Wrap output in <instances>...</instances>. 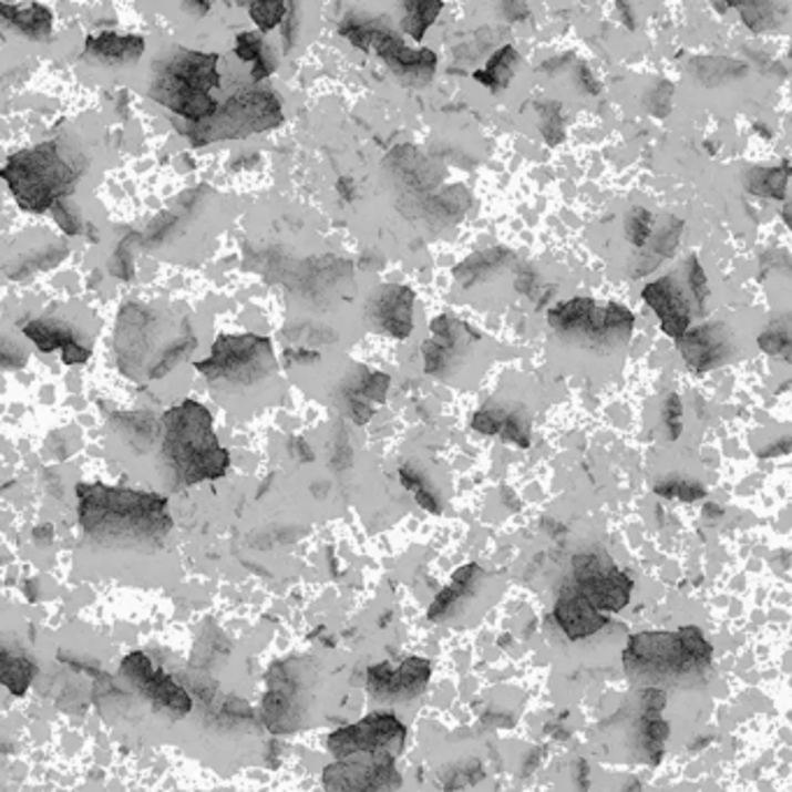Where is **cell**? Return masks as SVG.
Returning <instances> with one entry per match:
<instances>
[{
    "label": "cell",
    "instance_id": "obj_44",
    "mask_svg": "<svg viewBox=\"0 0 792 792\" xmlns=\"http://www.w3.org/2000/svg\"><path fill=\"white\" fill-rule=\"evenodd\" d=\"M656 493L662 497H679L683 502H695V500H702L707 495V491L700 484L683 482V479H669V482H660L656 486Z\"/></svg>",
    "mask_w": 792,
    "mask_h": 792
},
{
    "label": "cell",
    "instance_id": "obj_51",
    "mask_svg": "<svg viewBox=\"0 0 792 792\" xmlns=\"http://www.w3.org/2000/svg\"><path fill=\"white\" fill-rule=\"evenodd\" d=\"M284 356L288 360H298V363H311V360H319V353H315V351H291V349H288Z\"/></svg>",
    "mask_w": 792,
    "mask_h": 792
},
{
    "label": "cell",
    "instance_id": "obj_49",
    "mask_svg": "<svg viewBox=\"0 0 792 792\" xmlns=\"http://www.w3.org/2000/svg\"><path fill=\"white\" fill-rule=\"evenodd\" d=\"M54 219L56 224L68 233V235H80L82 233V226H80V219H78V214L72 212L65 203H59L54 209Z\"/></svg>",
    "mask_w": 792,
    "mask_h": 792
},
{
    "label": "cell",
    "instance_id": "obj_48",
    "mask_svg": "<svg viewBox=\"0 0 792 792\" xmlns=\"http://www.w3.org/2000/svg\"><path fill=\"white\" fill-rule=\"evenodd\" d=\"M482 779H484L482 767H479L476 762H472V764L465 767V770L461 767L459 772H451V776L446 781V790H461V788L474 785L476 781H482Z\"/></svg>",
    "mask_w": 792,
    "mask_h": 792
},
{
    "label": "cell",
    "instance_id": "obj_2",
    "mask_svg": "<svg viewBox=\"0 0 792 792\" xmlns=\"http://www.w3.org/2000/svg\"><path fill=\"white\" fill-rule=\"evenodd\" d=\"M161 459L177 488L226 476L230 455L214 432L205 404L184 400L161 419Z\"/></svg>",
    "mask_w": 792,
    "mask_h": 792
},
{
    "label": "cell",
    "instance_id": "obj_18",
    "mask_svg": "<svg viewBox=\"0 0 792 792\" xmlns=\"http://www.w3.org/2000/svg\"><path fill=\"white\" fill-rule=\"evenodd\" d=\"M150 95L165 110L175 112L177 116L186 119V124H194V126L207 122V119H212L222 107L209 93L188 89L182 82L173 80L171 75H165V72H161V70H154Z\"/></svg>",
    "mask_w": 792,
    "mask_h": 792
},
{
    "label": "cell",
    "instance_id": "obj_40",
    "mask_svg": "<svg viewBox=\"0 0 792 792\" xmlns=\"http://www.w3.org/2000/svg\"><path fill=\"white\" fill-rule=\"evenodd\" d=\"M626 237H628V243L635 249H644L648 243H651V237H654V216H651V212L644 209V207H635L628 214Z\"/></svg>",
    "mask_w": 792,
    "mask_h": 792
},
{
    "label": "cell",
    "instance_id": "obj_24",
    "mask_svg": "<svg viewBox=\"0 0 792 792\" xmlns=\"http://www.w3.org/2000/svg\"><path fill=\"white\" fill-rule=\"evenodd\" d=\"M21 332L27 335V338L44 353H52V351L61 349L65 366H82L91 356L89 349L78 344L75 330L61 321H50V319L31 321L21 328Z\"/></svg>",
    "mask_w": 792,
    "mask_h": 792
},
{
    "label": "cell",
    "instance_id": "obj_53",
    "mask_svg": "<svg viewBox=\"0 0 792 792\" xmlns=\"http://www.w3.org/2000/svg\"><path fill=\"white\" fill-rule=\"evenodd\" d=\"M182 8H184L186 12H198V14H205V12L209 10L207 3H184Z\"/></svg>",
    "mask_w": 792,
    "mask_h": 792
},
{
    "label": "cell",
    "instance_id": "obj_26",
    "mask_svg": "<svg viewBox=\"0 0 792 792\" xmlns=\"http://www.w3.org/2000/svg\"><path fill=\"white\" fill-rule=\"evenodd\" d=\"M0 14H3L8 27L33 42H44L52 38L54 31V17L52 10L38 6V3H27V6H0Z\"/></svg>",
    "mask_w": 792,
    "mask_h": 792
},
{
    "label": "cell",
    "instance_id": "obj_19",
    "mask_svg": "<svg viewBox=\"0 0 792 792\" xmlns=\"http://www.w3.org/2000/svg\"><path fill=\"white\" fill-rule=\"evenodd\" d=\"M641 298L656 311L660 328L669 338L679 340L690 330L692 307L686 298V288L677 281V277H662L658 281L646 284Z\"/></svg>",
    "mask_w": 792,
    "mask_h": 792
},
{
    "label": "cell",
    "instance_id": "obj_52",
    "mask_svg": "<svg viewBox=\"0 0 792 792\" xmlns=\"http://www.w3.org/2000/svg\"><path fill=\"white\" fill-rule=\"evenodd\" d=\"M576 776H579V788L586 790L588 788V764L584 760L576 764Z\"/></svg>",
    "mask_w": 792,
    "mask_h": 792
},
{
    "label": "cell",
    "instance_id": "obj_7",
    "mask_svg": "<svg viewBox=\"0 0 792 792\" xmlns=\"http://www.w3.org/2000/svg\"><path fill=\"white\" fill-rule=\"evenodd\" d=\"M284 122L281 103L268 89H249L233 93L212 119L203 124L179 126L182 135L191 140L194 147L212 144L219 140H239L254 133H266Z\"/></svg>",
    "mask_w": 792,
    "mask_h": 792
},
{
    "label": "cell",
    "instance_id": "obj_30",
    "mask_svg": "<svg viewBox=\"0 0 792 792\" xmlns=\"http://www.w3.org/2000/svg\"><path fill=\"white\" fill-rule=\"evenodd\" d=\"M235 54L239 61L254 63V80L260 82L270 78L272 72L277 70V59L275 54L268 50L266 44H263V38L258 33H239L235 40Z\"/></svg>",
    "mask_w": 792,
    "mask_h": 792
},
{
    "label": "cell",
    "instance_id": "obj_13",
    "mask_svg": "<svg viewBox=\"0 0 792 792\" xmlns=\"http://www.w3.org/2000/svg\"><path fill=\"white\" fill-rule=\"evenodd\" d=\"M400 783L395 758L391 755L338 760L323 774L326 792H395Z\"/></svg>",
    "mask_w": 792,
    "mask_h": 792
},
{
    "label": "cell",
    "instance_id": "obj_6",
    "mask_svg": "<svg viewBox=\"0 0 792 792\" xmlns=\"http://www.w3.org/2000/svg\"><path fill=\"white\" fill-rule=\"evenodd\" d=\"M548 326L576 344L611 351L630 340L635 317L616 302L572 298L548 311Z\"/></svg>",
    "mask_w": 792,
    "mask_h": 792
},
{
    "label": "cell",
    "instance_id": "obj_25",
    "mask_svg": "<svg viewBox=\"0 0 792 792\" xmlns=\"http://www.w3.org/2000/svg\"><path fill=\"white\" fill-rule=\"evenodd\" d=\"M144 54V40L140 35L99 33L84 42V59L101 65H128L137 63Z\"/></svg>",
    "mask_w": 792,
    "mask_h": 792
},
{
    "label": "cell",
    "instance_id": "obj_39",
    "mask_svg": "<svg viewBox=\"0 0 792 792\" xmlns=\"http://www.w3.org/2000/svg\"><path fill=\"white\" fill-rule=\"evenodd\" d=\"M400 482H402V486H404L407 491L414 493L416 502L421 504L423 510H428L430 514H440V512H442L438 497L432 495V491L428 488V484H425V479L421 476V472H416L414 467H407V465H404V467L400 470Z\"/></svg>",
    "mask_w": 792,
    "mask_h": 792
},
{
    "label": "cell",
    "instance_id": "obj_21",
    "mask_svg": "<svg viewBox=\"0 0 792 792\" xmlns=\"http://www.w3.org/2000/svg\"><path fill=\"white\" fill-rule=\"evenodd\" d=\"M216 65H219V54L175 50L165 61L156 63L154 70L165 72V75H171L173 80L182 82L188 89L209 93L214 89H222V75L219 70H216Z\"/></svg>",
    "mask_w": 792,
    "mask_h": 792
},
{
    "label": "cell",
    "instance_id": "obj_45",
    "mask_svg": "<svg viewBox=\"0 0 792 792\" xmlns=\"http://www.w3.org/2000/svg\"><path fill=\"white\" fill-rule=\"evenodd\" d=\"M542 133H544V140L548 144H558L563 140V128H565V122H563V112H560V105L558 103H548V105H542Z\"/></svg>",
    "mask_w": 792,
    "mask_h": 792
},
{
    "label": "cell",
    "instance_id": "obj_12",
    "mask_svg": "<svg viewBox=\"0 0 792 792\" xmlns=\"http://www.w3.org/2000/svg\"><path fill=\"white\" fill-rule=\"evenodd\" d=\"M307 679V669L298 662H277L270 669L263 698V720L270 732L288 734L300 728L309 704Z\"/></svg>",
    "mask_w": 792,
    "mask_h": 792
},
{
    "label": "cell",
    "instance_id": "obj_9",
    "mask_svg": "<svg viewBox=\"0 0 792 792\" xmlns=\"http://www.w3.org/2000/svg\"><path fill=\"white\" fill-rule=\"evenodd\" d=\"M340 35L363 52H377L391 68L393 75L407 86L430 84L438 68V54L432 50H410L402 38L383 27L379 19L349 17L340 23Z\"/></svg>",
    "mask_w": 792,
    "mask_h": 792
},
{
    "label": "cell",
    "instance_id": "obj_16",
    "mask_svg": "<svg viewBox=\"0 0 792 792\" xmlns=\"http://www.w3.org/2000/svg\"><path fill=\"white\" fill-rule=\"evenodd\" d=\"M432 338L423 344V360L428 374H446L461 363L463 353L472 342L479 340V335L453 317H438L430 323Z\"/></svg>",
    "mask_w": 792,
    "mask_h": 792
},
{
    "label": "cell",
    "instance_id": "obj_37",
    "mask_svg": "<svg viewBox=\"0 0 792 792\" xmlns=\"http://www.w3.org/2000/svg\"><path fill=\"white\" fill-rule=\"evenodd\" d=\"M758 344L764 353L783 358L785 363L792 366V319H781L770 330H764L758 338Z\"/></svg>",
    "mask_w": 792,
    "mask_h": 792
},
{
    "label": "cell",
    "instance_id": "obj_5",
    "mask_svg": "<svg viewBox=\"0 0 792 792\" xmlns=\"http://www.w3.org/2000/svg\"><path fill=\"white\" fill-rule=\"evenodd\" d=\"M80 167L59 142H44L8 158L3 179L17 203L29 212H50L75 191Z\"/></svg>",
    "mask_w": 792,
    "mask_h": 792
},
{
    "label": "cell",
    "instance_id": "obj_23",
    "mask_svg": "<svg viewBox=\"0 0 792 792\" xmlns=\"http://www.w3.org/2000/svg\"><path fill=\"white\" fill-rule=\"evenodd\" d=\"M389 387L391 377L377 370H358L356 374H351L342 383V400L351 421L366 425L374 414L372 407L387 400Z\"/></svg>",
    "mask_w": 792,
    "mask_h": 792
},
{
    "label": "cell",
    "instance_id": "obj_41",
    "mask_svg": "<svg viewBox=\"0 0 792 792\" xmlns=\"http://www.w3.org/2000/svg\"><path fill=\"white\" fill-rule=\"evenodd\" d=\"M686 286H688V294H690L695 307H698L700 315H704L707 298H709V281L700 266V260L695 256H690L686 263Z\"/></svg>",
    "mask_w": 792,
    "mask_h": 792
},
{
    "label": "cell",
    "instance_id": "obj_15",
    "mask_svg": "<svg viewBox=\"0 0 792 792\" xmlns=\"http://www.w3.org/2000/svg\"><path fill=\"white\" fill-rule=\"evenodd\" d=\"M430 662L407 658L400 665L379 662L368 669V690L379 702H410L428 688Z\"/></svg>",
    "mask_w": 792,
    "mask_h": 792
},
{
    "label": "cell",
    "instance_id": "obj_8",
    "mask_svg": "<svg viewBox=\"0 0 792 792\" xmlns=\"http://www.w3.org/2000/svg\"><path fill=\"white\" fill-rule=\"evenodd\" d=\"M196 370L226 389H254L277 372L270 338L260 335H219L212 353L198 360Z\"/></svg>",
    "mask_w": 792,
    "mask_h": 792
},
{
    "label": "cell",
    "instance_id": "obj_22",
    "mask_svg": "<svg viewBox=\"0 0 792 792\" xmlns=\"http://www.w3.org/2000/svg\"><path fill=\"white\" fill-rule=\"evenodd\" d=\"M554 616L558 620L560 630L572 639L579 641L586 637L597 635L599 630H605V626L609 623L607 614L597 611L588 599L582 595V590L576 588L572 582L563 586L558 603L554 609Z\"/></svg>",
    "mask_w": 792,
    "mask_h": 792
},
{
    "label": "cell",
    "instance_id": "obj_32",
    "mask_svg": "<svg viewBox=\"0 0 792 792\" xmlns=\"http://www.w3.org/2000/svg\"><path fill=\"white\" fill-rule=\"evenodd\" d=\"M512 254L507 249H488V251H482V254H474L472 258L463 260L459 268L453 270L455 279H459L463 286H472L476 281H484L488 277H493L504 263H507Z\"/></svg>",
    "mask_w": 792,
    "mask_h": 792
},
{
    "label": "cell",
    "instance_id": "obj_20",
    "mask_svg": "<svg viewBox=\"0 0 792 792\" xmlns=\"http://www.w3.org/2000/svg\"><path fill=\"white\" fill-rule=\"evenodd\" d=\"M677 347L688 368L704 374L732 356V332L723 323H707L688 330L677 340Z\"/></svg>",
    "mask_w": 792,
    "mask_h": 792
},
{
    "label": "cell",
    "instance_id": "obj_34",
    "mask_svg": "<svg viewBox=\"0 0 792 792\" xmlns=\"http://www.w3.org/2000/svg\"><path fill=\"white\" fill-rule=\"evenodd\" d=\"M669 728L660 716H641V728H639V751L644 753V758L658 764L662 760L665 753V741H667Z\"/></svg>",
    "mask_w": 792,
    "mask_h": 792
},
{
    "label": "cell",
    "instance_id": "obj_33",
    "mask_svg": "<svg viewBox=\"0 0 792 792\" xmlns=\"http://www.w3.org/2000/svg\"><path fill=\"white\" fill-rule=\"evenodd\" d=\"M690 70L695 72V80H700L707 86H716L730 82L734 78H743L749 72L747 63L741 61H732V59H723V56H702L695 59L690 63Z\"/></svg>",
    "mask_w": 792,
    "mask_h": 792
},
{
    "label": "cell",
    "instance_id": "obj_27",
    "mask_svg": "<svg viewBox=\"0 0 792 792\" xmlns=\"http://www.w3.org/2000/svg\"><path fill=\"white\" fill-rule=\"evenodd\" d=\"M681 233H683V222L681 219H675V216H669V219H665L660 230L654 233L651 243H648L641 249L639 258H635V263H637L635 277H644L648 272H654L660 266V263H665L667 258L675 256V251L679 247Z\"/></svg>",
    "mask_w": 792,
    "mask_h": 792
},
{
    "label": "cell",
    "instance_id": "obj_35",
    "mask_svg": "<svg viewBox=\"0 0 792 792\" xmlns=\"http://www.w3.org/2000/svg\"><path fill=\"white\" fill-rule=\"evenodd\" d=\"M0 665H3L6 688L12 695H17V698H21V695L29 690V686L35 677V665L23 656H12L8 648H3V654H0Z\"/></svg>",
    "mask_w": 792,
    "mask_h": 792
},
{
    "label": "cell",
    "instance_id": "obj_36",
    "mask_svg": "<svg viewBox=\"0 0 792 792\" xmlns=\"http://www.w3.org/2000/svg\"><path fill=\"white\" fill-rule=\"evenodd\" d=\"M402 10H404V19H402L404 33H410V38L421 42L425 31L435 23L438 14L444 10V3H404Z\"/></svg>",
    "mask_w": 792,
    "mask_h": 792
},
{
    "label": "cell",
    "instance_id": "obj_29",
    "mask_svg": "<svg viewBox=\"0 0 792 792\" xmlns=\"http://www.w3.org/2000/svg\"><path fill=\"white\" fill-rule=\"evenodd\" d=\"M790 175L792 167L788 163L779 167H749V171L743 173V186H747L749 194L772 200H785Z\"/></svg>",
    "mask_w": 792,
    "mask_h": 792
},
{
    "label": "cell",
    "instance_id": "obj_46",
    "mask_svg": "<svg viewBox=\"0 0 792 792\" xmlns=\"http://www.w3.org/2000/svg\"><path fill=\"white\" fill-rule=\"evenodd\" d=\"M662 421L667 425L669 440H679L681 430H683V404L681 398L671 393L665 402V412H662Z\"/></svg>",
    "mask_w": 792,
    "mask_h": 792
},
{
    "label": "cell",
    "instance_id": "obj_43",
    "mask_svg": "<svg viewBox=\"0 0 792 792\" xmlns=\"http://www.w3.org/2000/svg\"><path fill=\"white\" fill-rule=\"evenodd\" d=\"M286 10H288V6L281 3V0H275V3H263V0H260V3L249 6V14H251L254 23L263 33L277 29L279 23L284 21Z\"/></svg>",
    "mask_w": 792,
    "mask_h": 792
},
{
    "label": "cell",
    "instance_id": "obj_38",
    "mask_svg": "<svg viewBox=\"0 0 792 792\" xmlns=\"http://www.w3.org/2000/svg\"><path fill=\"white\" fill-rule=\"evenodd\" d=\"M734 8L741 12L743 23L758 33L774 29L785 12V6L779 3H739Z\"/></svg>",
    "mask_w": 792,
    "mask_h": 792
},
{
    "label": "cell",
    "instance_id": "obj_54",
    "mask_svg": "<svg viewBox=\"0 0 792 792\" xmlns=\"http://www.w3.org/2000/svg\"><path fill=\"white\" fill-rule=\"evenodd\" d=\"M783 219H785V224L792 228V205H788V207H785V212H783Z\"/></svg>",
    "mask_w": 792,
    "mask_h": 792
},
{
    "label": "cell",
    "instance_id": "obj_28",
    "mask_svg": "<svg viewBox=\"0 0 792 792\" xmlns=\"http://www.w3.org/2000/svg\"><path fill=\"white\" fill-rule=\"evenodd\" d=\"M479 576H482V569H479V565H474V563L465 565V567H461L459 572H455L451 584L435 597V603L430 605L428 618L430 620L446 618L474 590Z\"/></svg>",
    "mask_w": 792,
    "mask_h": 792
},
{
    "label": "cell",
    "instance_id": "obj_50",
    "mask_svg": "<svg viewBox=\"0 0 792 792\" xmlns=\"http://www.w3.org/2000/svg\"><path fill=\"white\" fill-rule=\"evenodd\" d=\"M788 451H792V440L776 442L772 449L760 451V459H774V455H781V453H788Z\"/></svg>",
    "mask_w": 792,
    "mask_h": 792
},
{
    "label": "cell",
    "instance_id": "obj_14",
    "mask_svg": "<svg viewBox=\"0 0 792 792\" xmlns=\"http://www.w3.org/2000/svg\"><path fill=\"white\" fill-rule=\"evenodd\" d=\"M122 675L147 698L152 704L158 709L167 711L173 718H182L191 711V698L188 692L173 681V677H167L163 669L154 667L150 656H144L140 651L126 656L122 660Z\"/></svg>",
    "mask_w": 792,
    "mask_h": 792
},
{
    "label": "cell",
    "instance_id": "obj_1",
    "mask_svg": "<svg viewBox=\"0 0 792 792\" xmlns=\"http://www.w3.org/2000/svg\"><path fill=\"white\" fill-rule=\"evenodd\" d=\"M78 516L86 537L107 546H161L173 531L167 497L105 484H78Z\"/></svg>",
    "mask_w": 792,
    "mask_h": 792
},
{
    "label": "cell",
    "instance_id": "obj_31",
    "mask_svg": "<svg viewBox=\"0 0 792 792\" xmlns=\"http://www.w3.org/2000/svg\"><path fill=\"white\" fill-rule=\"evenodd\" d=\"M518 61H521V56H518V52L514 50V47H510V44L502 47V50H497L491 56V61L486 63L484 70L474 72V80L482 82L484 86H488L493 93H497V91L510 86Z\"/></svg>",
    "mask_w": 792,
    "mask_h": 792
},
{
    "label": "cell",
    "instance_id": "obj_42",
    "mask_svg": "<svg viewBox=\"0 0 792 792\" xmlns=\"http://www.w3.org/2000/svg\"><path fill=\"white\" fill-rule=\"evenodd\" d=\"M500 438L516 444L518 449L531 446V421L525 419L523 410H507V419H504Z\"/></svg>",
    "mask_w": 792,
    "mask_h": 792
},
{
    "label": "cell",
    "instance_id": "obj_47",
    "mask_svg": "<svg viewBox=\"0 0 792 792\" xmlns=\"http://www.w3.org/2000/svg\"><path fill=\"white\" fill-rule=\"evenodd\" d=\"M671 95H675V86L669 82H660L646 99V107L654 116H667L671 110Z\"/></svg>",
    "mask_w": 792,
    "mask_h": 792
},
{
    "label": "cell",
    "instance_id": "obj_10",
    "mask_svg": "<svg viewBox=\"0 0 792 792\" xmlns=\"http://www.w3.org/2000/svg\"><path fill=\"white\" fill-rule=\"evenodd\" d=\"M407 728L389 711H377L353 726L335 730L328 737V751L338 758L391 755L398 758L404 749Z\"/></svg>",
    "mask_w": 792,
    "mask_h": 792
},
{
    "label": "cell",
    "instance_id": "obj_4",
    "mask_svg": "<svg viewBox=\"0 0 792 792\" xmlns=\"http://www.w3.org/2000/svg\"><path fill=\"white\" fill-rule=\"evenodd\" d=\"M713 646L698 626H683L677 632H639L630 637L623 665L632 679L658 683H679L698 679L711 667Z\"/></svg>",
    "mask_w": 792,
    "mask_h": 792
},
{
    "label": "cell",
    "instance_id": "obj_3",
    "mask_svg": "<svg viewBox=\"0 0 792 792\" xmlns=\"http://www.w3.org/2000/svg\"><path fill=\"white\" fill-rule=\"evenodd\" d=\"M194 347L196 338L184 319L175 321L144 305H126L119 315L114 351L119 370L126 377L158 379Z\"/></svg>",
    "mask_w": 792,
    "mask_h": 792
},
{
    "label": "cell",
    "instance_id": "obj_11",
    "mask_svg": "<svg viewBox=\"0 0 792 792\" xmlns=\"http://www.w3.org/2000/svg\"><path fill=\"white\" fill-rule=\"evenodd\" d=\"M588 603L603 614L626 609L632 595V579L611 563L607 554H579L572 560V579Z\"/></svg>",
    "mask_w": 792,
    "mask_h": 792
},
{
    "label": "cell",
    "instance_id": "obj_17",
    "mask_svg": "<svg viewBox=\"0 0 792 792\" xmlns=\"http://www.w3.org/2000/svg\"><path fill=\"white\" fill-rule=\"evenodd\" d=\"M414 294L407 286H381L368 302V319L381 332L404 340L414 330Z\"/></svg>",
    "mask_w": 792,
    "mask_h": 792
}]
</instances>
